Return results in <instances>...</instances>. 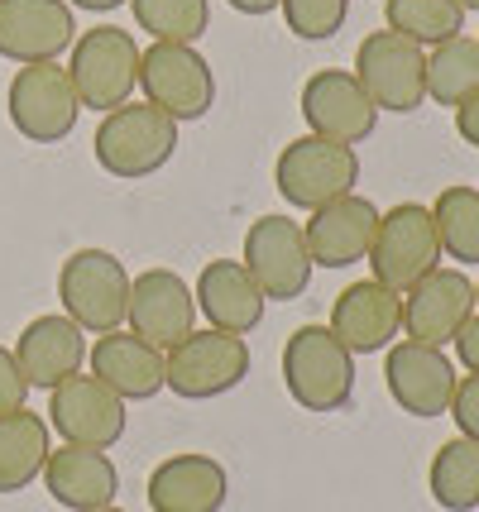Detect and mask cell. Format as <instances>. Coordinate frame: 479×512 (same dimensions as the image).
<instances>
[{"label": "cell", "mask_w": 479, "mask_h": 512, "mask_svg": "<svg viewBox=\"0 0 479 512\" xmlns=\"http://www.w3.org/2000/svg\"><path fill=\"white\" fill-rule=\"evenodd\" d=\"M283 388L302 412H345L355 398V355L331 326H297L283 345Z\"/></svg>", "instance_id": "1"}, {"label": "cell", "mask_w": 479, "mask_h": 512, "mask_svg": "<svg viewBox=\"0 0 479 512\" xmlns=\"http://www.w3.org/2000/svg\"><path fill=\"white\" fill-rule=\"evenodd\" d=\"M96 163L120 182L154 178L159 168H168V158L178 154V120H168L159 106H115L101 115L96 125Z\"/></svg>", "instance_id": "2"}, {"label": "cell", "mask_w": 479, "mask_h": 512, "mask_svg": "<svg viewBox=\"0 0 479 512\" xmlns=\"http://www.w3.org/2000/svg\"><path fill=\"white\" fill-rule=\"evenodd\" d=\"M68 77L82 101V111H115L139 87V44L120 24L82 29V39L68 48Z\"/></svg>", "instance_id": "3"}, {"label": "cell", "mask_w": 479, "mask_h": 512, "mask_svg": "<svg viewBox=\"0 0 479 512\" xmlns=\"http://www.w3.org/2000/svg\"><path fill=\"white\" fill-rule=\"evenodd\" d=\"M58 302L87 335H111L130 312V273L111 249H72L58 268Z\"/></svg>", "instance_id": "4"}, {"label": "cell", "mask_w": 479, "mask_h": 512, "mask_svg": "<svg viewBox=\"0 0 479 512\" xmlns=\"http://www.w3.org/2000/svg\"><path fill=\"white\" fill-rule=\"evenodd\" d=\"M355 182H360V154L350 144L321 139V134H302L293 144H283L274 163L278 197L297 211H317L326 201L350 197Z\"/></svg>", "instance_id": "5"}, {"label": "cell", "mask_w": 479, "mask_h": 512, "mask_svg": "<svg viewBox=\"0 0 479 512\" xmlns=\"http://www.w3.org/2000/svg\"><path fill=\"white\" fill-rule=\"evenodd\" d=\"M360 87L369 91V101L379 106V115H412L427 106V48L393 34V29H374L355 48V67Z\"/></svg>", "instance_id": "6"}, {"label": "cell", "mask_w": 479, "mask_h": 512, "mask_svg": "<svg viewBox=\"0 0 479 512\" xmlns=\"http://www.w3.org/2000/svg\"><path fill=\"white\" fill-rule=\"evenodd\" d=\"M369 268H374V283H384L393 292H408L432 268H441V240H436L432 225V206L398 201V206L379 211V230H374V245H369Z\"/></svg>", "instance_id": "7"}, {"label": "cell", "mask_w": 479, "mask_h": 512, "mask_svg": "<svg viewBox=\"0 0 479 512\" xmlns=\"http://www.w3.org/2000/svg\"><path fill=\"white\" fill-rule=\"evenodd\" d=\"M245 379H250V345H245V335H226L202 326V331L187 335L183 345L168 350V379H163V388L187 402H211L235 393Z\"/></svg>", "instance_id": "8"}, {"label": "cell", "mask_w": 479, "mask_h": 512, "mask_svg": "<svg viewBox=\"0 0 479 512\" xmlns=\"http://www.w3.org/2000/svg\"><path fill=\"white\" fill-rule=\"evenodd\" d=\"M139 87L144 101L159 106L168 120H206L216 106V72L197 44H154L139 53Z\"/></svg>", "instance_id": "9"}, {"label": "cell", "mask_w": 479, "mask_h": 512, "mask_svg": "<svg viewBox=\"0 0 479 512\" xmlns=\"http://www.w3.org/2000/svg\"><path fill=\"white\" fill-rule=\"evenodd\" d=\"M5 115L29 144H63L77 130L82 101L72 91L68 67L58 63H29L10 77L5 87Z\"/></svg>", "instance_id": "10"}, {"label": "cell", "mask_w": 479, "mask_h": 512, "mask_svg": "<svg viewBox=\"0 0 479 512\" xmlns=\"http://www.w3.org/2000/svg\"><path fill=\"white\" fill-rule=\"evenodd\" d=\"M240 264L250 273L259 292L269 302H297L302 292L312 288V254H307V235L302 225L288 216H259L245 230V254Z\"/></svg>", "instance_id": "11"}, {"label": "cell", "mask_w": 479, "mask_h": 512, "mask_svg": "<svg viewBox=\"0 0 479 512\" xmlns=\"http://www.w3.org/2000/svg\"><path fill=\"white\" fill-rule=\"evenodd\" d=\"M384 355H388L384 359V388L408 417L432 422V417H446V412H451L460 374H456V364H451L446 350L403 335V340L388 345Z\"/></svg>", "instance_id": "12"}, {"label": "cell", "mask_w": 479, "mask_h": 512, "mask_svg": "<svg viewBox=\"0 0 479 512\" xmlns=\"http://www.w3.org/2000/svg\"><path fill=\"white\" fill-rule=\"evenodd\" d=\"M297 111L307 120V134L336 139V144H365L369 134L379 130V106L369 101V91L360 87L355 72L345 67H321L302 82V101Z\"/></svg>", "instance_id": "13"}, {"label": "cell", "mask_w": 479, "mask_h": 512, "mask_svg": "<svg viewBox=\"0 0 479 512\" xmlns=\"http://www.w3.org/2000/svg\"><path fill=\"white\" fill-rule=\"evenodd\" d=\"M125 422H130L125 398L111 393L92 374H72L68 383H58L48 393V431H58L68 446L111 450V446H120Z\"/></svg>", "instance_id": "14"}, {"label": "cell", "mask_w": 479, "mask_h": 512, "mask_svg": "<svg viewBox=\"0 0 479 512\" xmlns=\"http://www.w3.org/2000/svg\"><path fill=\"white\" fill-rule=\"evenodd\" d=\"M125 331L139 335L154 350H173L197 331V297L183 283V273L173 268H144L130 278V312H125Z\"/></svg>", "instance_id": "15"}, {"label": "cell", "mask_w": 479, "mask_h": 512, "mask_svg": "<svg viewBox=\"0 0 479 512\" xmlns=\"http://www.w3.org/2000/svg\"><path fill=\"white\" fill-rule=\"evenodd\" d=\"M475 316V278L465 268H432L403 292V335L446 350L460 326Z\"/></svg>", "instance_id": "16"}, {"label": "cell", "mask_w": 479, "mask_h": 512, "mask_svg": "<svg viewBox=\"0 0 479 512\" xmlns=\"http://www.w3.org/2000/svg\"><path fill=\"white\" fill-rule=\"evenodd\" d=\"M77 44L68 0H0V58L5 63H58Z\"/></svg>", "instance_id": "17"}, {"label": "cell", "mask_w": 479, "mask_h": 512, "mask_svg": "<svg viewBox=\"0 0 479 512\" xmlns=\"http://www.w3.org/2000/svg\"><path fill=\"white\" fill-rule=\"evenodd\" d=\"M331 335L350 355H384L403 335V292L384 288L374 278L350 283L331 307Z\"/></svg>", "instance_id": "18"}, {"label": "cell", "mask_w": 479, "mask_h": 512, "mask_svg": "<svg viewBox=\"0 0 479 512\" xmlns=\"http://www.w3.org/2000/svg\"><path fill=\"white\" fill-rule=\"evenodd\" d=\"M374 230H379V206L360 192L350 197H336L312 211V221H302V235H307V254L317 268H350L369 259V245H374Z\"/></svg>", "instance_id": "19"}, {"label": "cell", "mask_w": 479, "mask_h": 512, "mask_svg": "<svg viewBox=\"0 0 479 512\" xmlns=\"http://www.w3.org/2000/svg\"><path fill=\"white\" fill-rule=\"evenodd\" d=\"M87 374L101 379L111 393H120L125 402H144L154 398L168 379V355L144 345L139 335H130L125 326L111 335H96L87 345Z\"/></svg>", "instance_id": "20"}, {"label": "cell", "mask_w": 479, "mask_h": 512, "mask_svg": "<svg viewBox=\"0 0 479 512\" xmlns=\"http://www.w3.org/2000/svg\"><path fill=\"white\" fill-rule=\"evenodd\" d=\"M44 489L58 508L68 512H96L111 508L115 493H120V469L106 450L92 446H53L44 465Z\"/></svg>", "instance_id": "21"}, {"label": "cell", "mask_w": 479, "mask_h": 512, "mask_svg": "<svg viewBox=\"0 0 479 512\" xmlns=\"http://www.w3.org/2000/svg\"><path fill=\"white\" fill-rule=\"evenodd\" d=\"M197 312L206 316L211 331L226 335H250L259 331V321L269 312V297L259 292L245 264L240 259H211V264L197 273Z\"/></svg>", "instance_id": "22"}, {"label": "cell", "mask_w": 479, "mask_h": 512, "mask_svg": "<svg viewBox=\"0 0 479 512\" xmlns=\"http://www.w3.org/2000/svg\"><path fill=\"white\" fill-rule=\"evenodd\" d=\"M15 359H20L29 388H48L53 393L58 383L82 374V364H87V331L77 321H68L63 312L34 316L20 331V340H15Z\"/></svg>", "instance_id": "23"}, {"label": "cell", "mask_w": 479, "mask_h": 512, "mask_svg": "<svg viewBox=\"0 0 479 512\" xmlns=\"http://www.w3.org/2000/svg\"><path fill=\"white\" fill-rule=\"evenodd\" d=\"M149 508L154 512H221L226 508V465L211 455H168L159 460V469L149 474Z\"/></svg>", "instance_id": "24"}, {"label": "cell", "mask_w": 479, "mask_h": 512, "mask_svg": "<svg viewBox=\"0 0 479 512\" xmlns=\"http://www.w3.org/2000/svg\"><path fill=\"white\" fill-rule=\"evenodd\" d=\"M53 455V431L39 412H5L0 417V493H20L44 474Z\"/></svg>", "instance_id": "25"}, {"label": "cell", "mask_w": 479, "mask_h": 512, "mask_svg": "<svg viewBox=\"0 0 479 512\" xmlns=\"http://www.w3.org/2000/svg\"><path fill=\"white\" fill-rule=\"evenodd\" d=\"M427 489L432 503L446 512H475L479 508V441L451 436L441 441L427 469Z\"/></svg>", "instance_id": "26"}, {"label": "cell", "mask_w": 479, "mask_h": 512, "mask_svg": "<svg viewBox=\"0 0 479 512\" xmlns=\"http://www.w3.org/2000/svg\"><path fill=\"white\" fill-rule=\"evenodd\" d=\"M432 225L441 259H456V268H479V187H441L432 201Z\"/></svg>", "instance_id": "27"}, {"label": "cell", "mask_w": 479, "mask_h": 512, "mask_svg": "<svg viewBox=\"0 0 479 512\" xmlns=\"http://www.w3.org/2000/svg\"><path fill=\"white\" fill-rule=\"evenodd\" d=\"M479 91V39L475 34H456L446 44L427 48V101L451 106L470 101Z\"/></svg>", "instance_id": "28"}, {"label": "cell", "mask_w": 479, "mask_h": 512, "mask_svg": "<svg viewBox=\"0 0 479 512\" xmlns=\"http://www.w3.org/2000/svg\"><path fill=\"white\" fill-rule=\"evenodd\" d=\"M384 24L412 44L436 48L465 34V10L456 0H384Z\"/></svg>", "instance_id": "29"}, {"label": "cell", "mask_w": 479, "mask_h": 512, "mask_svg": "<svg viewBox=\"0 0 479 512\" xmlns=\"http://www.w3.org/2000/svg\"><path fill=\"white\" fill-rule=\"evenodd\" d=\"M130 10L154 44H197L211 29L206 0H130Z\"/></svg>", "instance_id": "30"}, {"label": "cell", "mask_w": 479, "mask_h": 512, "mask_svg": "<svg viewBox=\"0 0 479 512\" xmlns=\"http://www.w3.org/2000/svg\"><path fill=\"white\" fill-rule=\"evenodd\" d=\"M283 24L293 29L302 44H326L345 29L350 0H283Z\"/></svg>", "instance_id": "31"}, {"label": "cell", "mask_w": 479, "mask_h": 512, "mask_svg": "<svg viewBox=\"0 0 479 512\" xmlns=\"http://www.w3.org/2000/svg\"><path fill=\"white\" fill-rule=\"evenodd\" d=\"M29 393H34V388H29V379H24L15 350L0 345V417H5V412H20L24 402H29Z\"/></svg>", "instance_id": "32"}, {"label": "cell", "mask_w": 479, "mask_h": 512, "mask_svg": "<svg viewBox=\"0 0 479 512\" xmlns=\"http://www.w3.org/2000/svg\"><path fill=\"white\" fill-rule=\"evenodd\" d=\"M451 417H456V431L479 441V374H465L456 383V398H451Z\"/></svg>", "instance_id": "33"}, {"label": "cell", "mask_w": 479, "mask_h": 512, "mask_svg": "<svg viewBox=\"0 0 479 512\" xmlns=\"http://www.w3.org/2000/svg\"><path fill=\"white\" fill-rule=\"evenodd\" d=\"M451 345H456V359L465 364V374H479V312L460 326V335Z\"/></svg>", "instance_id": "34"}, {"label": "cell", "mask_w": 479, "mask_h": 512, "mask_svg": "<svg viewBox=\"0 0 479 512\" xmlns=\"http://www.w3.org/2000/svg\"><path fill=\"white\" fill-rule=\"evenodd\" d=\"M456 134L470 144V149H479V91L470 96V101H460L456 106Z\"/></svg>", "instance_id": "35"}, {"label": "cell", "mask_w": 479, "mask_h": 512, "mask_svg": "<svg viewBox=\"0 0 479 512\" xmlns=\"http://www.w3.org/2000/svg\"><path fill=\"white\" fill-rule=\"evenodd\" d=\"M235 15H269V10H278L283 0H226Z\"/></svg>", "instance_id": "36"}, {"label": "cell", "mask_w": 479, "mask_h": 512, "mask_svg": "<svg viewBox=\"0 0 479 512\" xmlns=\"http://www.w3.org/2000/svg\"><path fill=\"white\" fill-rule=\"evenodd\" d=\"M72 10H92V15H111L120 5H130V0H68Z\"/></svg>", "instance_id": "37"}, {"label": "cell", "mask_w": 479, "mask_h": 512, "mask_svg": "<svg viewBox=\"0 0 479 512\" xmlns=\"http://www.w3.org/2000/svg\"><path fill=\"white\" fill-rule=\"evenodd\" d=\"M460 10H479V0H456Z\"/></svg>", "instance_id": "38"}, {"label": "cell", "mask_w": 479, "mask_h": 512, "mask_svg": "<svg viewBox=\"0 0 479 512\" xmlns=\"http://www.w3.org/2000/svg\"><path fill=\"white\" fill-rule=\"evenodd\" d=\"M96 512H125V508H115V503H111V508H96Z\"/></svg>", "instance_id": "39"}, {"label": "cell", "mask_w": 479, "mask_h": 512, "mask_svg": "<svg viewBox=\"0 0 479 512\" xmlns=\"http://www.w3.org/2000/svg\"><path fill=\"white\" fill-rule=\"evenodd\" d=\"M475 312H479V283H475Z\"/></svg>", "instance_id": "40"}, {"label": "cell", "mask_w": 479, "mask_h": 512, "mask_svg": "<svg viewBox=\"0 0 479 512\" xmlns=\"http://www.w3.org/2000/svg\"><path fill=\"white\" fill-rule=\"evenodd\" d=\"M475 39H479V34H475Z\"/></svg>", "instance_id": "41"}]
</instances>
